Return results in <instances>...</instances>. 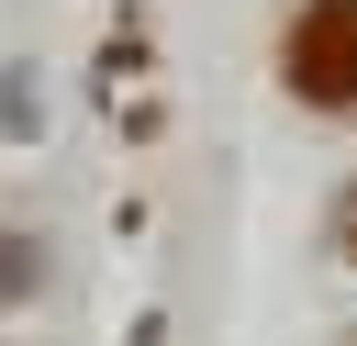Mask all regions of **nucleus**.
<instances>
[{
  "label": "nucleus",
  "instance_id": "f257e3e1",
  "mask_svg": "<svg viewBox=\"0 0 357 346\" xmlns=\"http://www.w3.org/2000/svg\"><path fill=\"white\" fill-rule=\"evenodd\" d=\"M279 78L312 112H357V0H301L279 33Z\"/></svg>",
  "mask_w": 357,
  "mask_h": 346
},
{
  "label": "nucleus",
  "instance_id": "f03ea898",
  "mask_svg": "<svg viewBox=\"0 0 357 346\" xmlns=\"http://www.w3.org/2000/svg\"><path fill=\"white\" fill-rule=\"evenodd\" d=\"M45 290V257H33V234H0V313L11 301H33Z\"/></svg>",
  "mask_w": 357,
  "mask_h": 346
},
{
  "label": "nucleus",
  "instance_id": "7ed1b4c3",
  "mask_svg": "<svg viewBox=\"0 0 357 346\" xmlns=\"http://www.w3.org/2000/svg\"><path fill=\"white\" fill-rule=\"evenodd\" d=\"M45 123V100H33V78H0V134H33Z\"/></svg>",
  "mask_w": 357,
  "mask_h": 346
},
{
  "label": "nucleus",
  "instance_id": "20e7f679",
  "mask_svg": "<svg viewBox=\"0 0 357 346\" xmlns=\"http://www.w3.org/2000/svg\"><path fill=\"white\" fill-rule=\"evenodd\" d=\"M335 234H346V257H357V190H346V201H335Z\"/></svg>",
  "mask_w": 357,
  "mask_h": 346
}]
</instances>
